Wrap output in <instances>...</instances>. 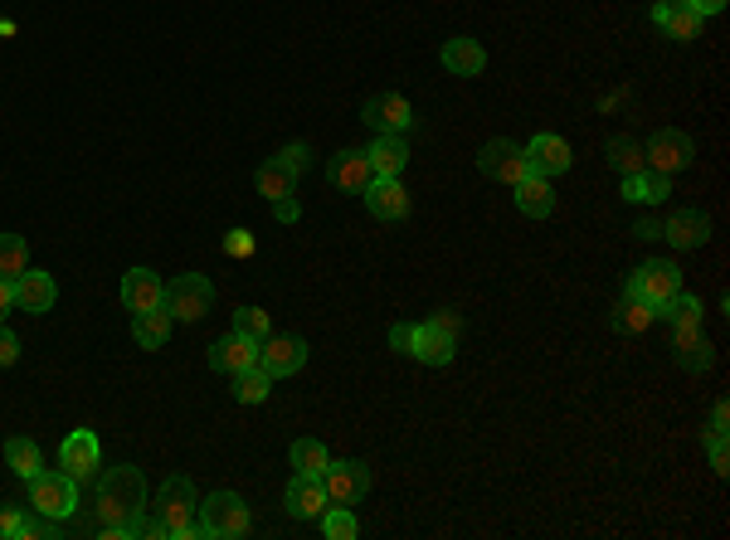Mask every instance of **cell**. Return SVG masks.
I'll use <instances>...</instances> for the list:
<instances>
[{
  "mask_svg": "<svg viewBox=\"0 0 730 540\" xmlns=\"http://www.w3.org/2000/svg\"><path fill=\"white\" fill-rule=\"evenodd\" d=\"M151 506V496H146V477L142 467L122 463L112 467V472L98 477V496H93V512H98V536L108 540H132V526H137V516Z\"/></svg>",
  "mask_w": 730,
  "mask_h": 540,
  "instance_id": "6da1fadb",
  "label": "cell"
},
{
  "mask_svg": "<svg viewBox=\"0 0 730 540\" xmlns=\"http://www.w3.org/2000/svg\"><path fill=\"white\" fill-rule=\"evenodd\" d=\"M156 521H161L166 540L200 536V502H195V482L185 472L166 477V482L156 487Z\"/></svg>",
  "mask_w": 730,
  "mask_h": 540,
  "instance_id": "7a4b0ae2",
  "label": "cell"
},
{
  "mask_svg": "<svg viewBox=\"0 0 730 540\" xmlns=\"http://www.w3.org/2000/svg\"><path fill=\"white\" fill-rule=\"evenodd\" d=\"M248 526H254V516H248L239 492H210L200 502V536L205 540H239V536H248Z\"/></svg>",
  "mask_w": 730,
  "mask_h": 540,
  "instance_id": "3957f363",
  "label": "cell"
},
{
  "mask_svg": "<svg viewBox=\"0 0 730 540\" xmlns=\"http://www.w3.org/2000/svg\"><path fill=\"white\" fill-rule=\"evenodd\" d=\"M161 307L171 311L175 321H200V317H210V307H215V283H210L205 273H181V278H171V283H166Z\"/></svg>",
  "mask_w": 730,
  "mask_h": 540,
  "instance_id": "277c9868",
  "label": "cell"
},
{
  "mask_svg": "<svg viewBox=\"0 0 730 540\" xmlns=\"http://www.w3.org/2000/svg\"><path fill=\"white\" fill-rule=\"evenodd\" d=\"M29 506L39 516H54V521H69L78 512V482L59 467V472H35L29 477Z\"/></svg>",
  "mask_w": 730,
  "mask_h": 540,
  "instance_id": "5b68a950",
  "label": "cell"
},
{
  "mask_svg": "<svg viewBox=\"0 0 730 540\" xmlns=\"http://www.w3.org/2000/svg\"><path fill=\"white\" fill-rule=\"evenodd\" d=\"M677 293H682V268L667 263V258H653V263H643L638 273L629 278V287H623V297H643L648 307L672 303Z\"/></svg>",
  "mask_w": 730,
  "mask_h": 540,
  "instance_id": "8992f818",
  "label": "cell"
},
{
  "mask_svg": "<svg viewBox=\"0 0 730 540\" xmlns=\"http://www.w3.org/2000/svg\"><path fill=\"white\" fill-rule=\"evenodd\" d=\"M361 122L375 132V137H404L414 127V108L404 93H375L361 108Z\"/></svg>",
  "mask_w": 730,
  "mask_h": 540,
  "instance_id": "52a82bcc",
  "label": "cell"
},
{
  "mask_svg": "<svg viewBox=\"0 0 730 540\" xmlns=\"http://www.w3.org/2000/svg\"><path fill=\"white\" fill-rule=\"evenodd\" d=\"M477 171H483L487 181H497V185L526 181V175H531L526 147H516V142H507V137H492L483 151H477Z\"/></svg>",
  "mask_w": 730,
  "mask_h": 540,
  "instance_id": "ba28073f",
  "label": "cell"
},
{
  "mask_svg": "<svg viewBox=\"0 0 730 540\" xmlns=\"http://www.w3.org/2000/svg\"><path fill=\"white\" fill-rule=\"evenodd\" d=\"M321 487H327L331 506H356L365 492H370V467L361 458H331L327 472H321Z\"/></svg>",
  "mask_w": 730,
  "mask_h": 540,
  "instance_id": "9c48e42d",
  "label": "cell"
},
{
  "mask_svg": "<svg viewBox=\"0 0 730 540\" xmlns=\"http://www.w3.org/2000/svg\"><path fill=\"white\" fill-rule=\"evenodd\" d=\"M692 161H696V142L677 127H662L648 147H643V165H648V171H662V175L686 171Z\"/></svg>",
  "mask_w": 730,
  "mask_h": 540,
  "instance_id": "30bf717a",
  "label": "cell"
},
{
  "mask_svg": "<svg viewBox=\"0 0 730 540\" xmlns=\"http://www.w3.org/2000/svg\"><path fill=\"white\" fill-rule=\"evenodd\" d=\"M365 205H370V214L380 224H400V220H410V191H404V181L400 175H375L370 185H365Z\"/></svg>",
  "mask_w": 730,
  "mask_h": 540,
  "instance_id": "8fae6325",
  "label": "cell"
},
{
  "mask_svg": "<svg viewBox=\"0 0 730 540\" xmlns=\"http://www.w3.org/2000/svg\"><path fill=\"white\" fill-rule=\"evenodd\" d=\"M258 366H264L273 380L297 376V370L307 366V341L302 336H264L258 341Z\"/></svg>",
  "mask_w": 730,
  "mask_h": 540,
  "instance_id": "7c38bea8",
  "label": "cell"
},
{
  "mask_svg": "<svg viewBox=\"0 0 730 540\" xmlns=\"http://www.w3.org/2000/svg\"><path fill=\"white\" fill-rule=\"evenodd\" d=\"M59 467L73 477V482H88V477H98L102 467V449H98V433L93 429H78L64 439V449H59Z\"/></svg>",
  "mask_w": 730,
  "mask_h": 540,
  "instance_id": "4fadbf2b",
  "label": "cell"
},
{
  "mask_svg": "<svg viewBox=\"0 0 730 540\" xmlns=\"http://www.w3.org/2000/svg\"><path fill=\"white\" fill-rule=\"evenodd\" d=\"M526 161H531V171L550 181V175H565L570 165H575V156H570V142L565 137H556V132H540V137L526 142Z\"/></svg>",
  "mask_w": 730,
  "mask_h": 540,
  "instance_id": "5bb4252c",
  "label": "cell"
},
{
  "mask_svg": "<svg viewBox=\"0 0 730 540\" xmlns=\"http://www.w3.org/2000/svg\"><path fill=\"white\" fill-rule=\"evenodd\" d=\"M458 356V336L438 331L434 321H414V336H410V360L419 366H448Z\"/></svg>",
  "mask_w": 730,
  "mask_h": 540,
  "instance_id": "9a60e30c",
  "label": "cell"
},
{
  "mask_svg": "<svg viewBox=\"0 0 730 540\" xmlns=\"http://www.w3.org/2000/svg\"><path fill=\"white\" fill-rule=\"evenodd\" d=\"M327 181L337 185V191H346V195H361L365 185L375 181V171H370V156L365 151H337L331 156V165H327Z\"/></svg>",
  "mask_w": 730,
  "mask_h": 540,
  "instance_id": "2e32d148",
  "label": "cell"
},
{
  "mask_svg": "<svg viewBox=\"0 0 730 540\" xmlns=\"http://www.w3.org/2000/svg\"><path fill=\"white\" fill-rule=\"evenodd\" d=\"M210 366L219 370V376H239V370L258 366V341L239 336V331H229V336H219L210 346Z\"/></svg>",
  "mask_w": 730,
  "mask_h": 540,
  "instance_id": "e0dca14e",
  "label": "cell"
},
{
  "mask_svg": "<svg viewBox=\"0 0 730 540\" xmlns=\"http://www.w3.org/2000/svg\"><path fill=\"white\" fill-rule=\"evenodd\" d=\"M59 303V287H54V278L45 273V268H25V273L15 278V307L20 311H49Z\"/></svg>",
  "mask_w": 730,
  "mask_h": 540,
  "instance_id": "ac0fdd59",
  "label": "cell"
},
{
  "mask_svg": "<svg viewBox=\"0 0 730 540\" xmlns=\"http://www.w3.org/2000/svg\"><path fill=\"white\" fill-rule=\"evenodd\" d=\"M283 502H288V512L297 516V521H317L321 512H327V487H321V477H292L288 482V492H283Z\"/></svg>",
  "mask_w": 730,
  "mask_h": 540,
  "instance_id": "d6986e66",
  "label": "cell"
},
{
  "mask_svg": "<svg viewBox=\"0 0 730 540\" xmlns=\"http://www.w3.org/2000/svg\"><path fill=\"white\" fill-rule=\"evenodd\" d=\"M161 297H166V283L151 268H132V273L122 278V307L127 311H151V307H161Z\"/></svg>",
  "mask_w": 730,
  "mask_h": 540,
  "instance_id": "ffe728a7",
  "label": "cell"
},
{
  "mask_svg": "<svg viewBox=\"0 0 730 540\" xmlns=\"http://www.w3.org/2000/svg\"><path fill=\"white\" fill-rule=\"evenodd\" d=\"M662 238L672 248H702L711 238V220L702 210H672V220L662 224Z\"/></svg>",
  "mask_w": 730,
  "mask_h": 540,
  "instance_id": "44dd1931",
  "label": "cell"
},
{
  "mask_svg": "<svg viewBox=\"0 0 730 540\" xmlns=\"http://www.w3.org/2000/svg\"><path fill=\"white\" fill-rule=\"evenodd\" d=\"M443 69H448V74H458V78H477L487 69V49L477 45V39H467V35L448 39V45H443Z\"/></svg>",
  "mask_w": 730,
  "mask_h": 540,
  "instance_id": "7402d4cb",
  "label": "cell"
},
{
  "mask_svg": "<svg viewBox=\"0 0 730 540\" xmlns=\"http://www.w3.org/2000/svg\"><path fill=\"white\" fill-rule=\"evenodd\" d=\"M171 327H175V317L166 307L132 311V341H137L142 351H161L166 341H171Z\"/></svg>",
  "mask_w": 730,
  "mask_h": 540,
  "instance_id": "603a6c76",
  "label": "cell"
},
{
  "mask_svg": "<svg viewBox=\"0 0 730 540\" xmlns=\"http://www.w3.org/2000/svg\"><path fill=\"white\" fill-rule=\"evenodd\" d=\"M511 191H516V210L531 214V220H546V214L556 210V191H550V181H546V175H536V171H531L526 181H516Z\"/></svg>",
  "mask_w": 730,
  "mask_h": 540,
  "instance_id": "cb8c5ba5",
  "label": "cell"
},
{
  "mask_svg": "<svg viewBox=\"0 0 730 540\" xmlns=\"http://www.w3.org/2000/svg\"><path fill=\"white\" fill-rule=\"evenodd\" d=\"M667 195H672V175L648 171V165H643L638 175H623V200H633V205H657V200H667Z\"/></svg>",
  "mask_w": 730,
  "mask_h": 540,
  "instance_id": "d4e9b609",
  "label": "cell"
},
{
  "mask_svg": "<svg viewBox=\"0 0 730 540\" xmlns=\"http://www.w3.org/2000/svg\"><path fill=\"white\" fill-rule=\"evenodd\" d=\"M653 25L662 29L667 39H682V45H686V39L702 35V15H692L686 5H662V0L653 5Z\"/></svg>",
  "mask_w": 730,
  "mask_h": 540,
  "instance_id": "484cf974",
  "label": "cell"
},
{
  "mask_svg": "<svg viewBox=\"0 0 730 540\" xmlns=\"http://www.w3.org/2000/svg\"><path fill=\"white\" fill-rule=\"evenodd\" d=\"M365 156H370L375 175H404V165H410V147H404V137H375L370 147H365Z\"/></svg>",
  "mask_w": 730,
  "mask_h": 540,
  "instance_id": "4316f807",
  "label": "cell"
},
{
  "mask_svg": "<svg viewBox=\"0 0 730 540\" xmlns=\"http://www.w3.org/2000/svg\"><path fill=\"white\" fill-rule=\"evenodd\" d=\"M653 327H657V307H648L643 297H623L619 311H613V331L619 336H643Z\"/></svg>",
  "mask_w": 730,
  "mask_h": 540,
  "instance_id": "83f0119b",
  "label": "cell"
},
{
  "mask_svg": "<svg viewBox=\"0 0 730 540\" xmlns=\"http://www.w3.org/2000/svg\"><path fill=\"white\" fill-rule=\"evenodd\" d=\"M292 185H297V171H292L288 161H278V156H273V161L258 165V195H264L268 205L283 200V195H292Z\"/></svg>",
  "mask_w": 730,
  "mask_h": 540,
  "instance_id": "f1b7e54d",
  "label": "cell"
},
{
  "mask_svg": "<svg viewBox=\"0 0 730 540\" xmlns=\"http://www.w3.org/2000/svg\"><path fill=\"white\" fill-rule=\"evenodd\" d=\"M288 458H292V467H297L302 477H321V472H327V463H331V453H327V443H321V439H297L288 449Z\"/></svg>",
  "mask_w": 730,
  "mask_h": 540,
  "instance_id": "f546056e",
  "label": "cell"
},
{
  "mask_svg": "<svg viewBox=\"0 0 730 540\" xmlns=\"http://www.w3.org/2000/svg\"><path fill=\"white\" fill-rule=\"evenodd\" d=\"M268 394H273V376H268L264 366H248L234 376V400L239 404H264Z\"/></svg>",
  "mask_w": 730,
  "mask_h": 540,
  "instance_id": "4dcf8cb0",
  "label": "cell"
},
{
  "mask_svg": "<svg viewBox=\"0 0 730 540\" xmlns=\"http://www.w3.org/2000/svg\"><path fill=\"white\" fill-rule=\"evenodd\" d=\"M5 463L15 467V477H25V482L39 472V467H45V458H39V443H35V439H10V443H5Z\"/></svg>",
  "mask_w": 730,
  "mask_h": 540,
  "instance_id": "1f68e13d",
  "label": "cell"
},
{
  "mask_svg": "<svg viewBox=\"0 0 730 540\" xmlns=\"http://www.w3.org/2000/svg\"><path fill=\"white\" fill-rule=\"evenodd\" d=\"M317 521H321V536H327V540H356L361 536V521H356L351 506H327Z\"/></svg>",
  "mask_w": 730,
  "mask_h": 540,
  "instance_id": "d6a6232c",
  "label": "cell"
},
{
  "mask_svg": "<svg viewBox=\"0 0 730 540\" xmlns=\"http://www.w3.org/2000/svg\"><path fill=\"white\" fill-rule=\"evenodd\" d=\"M25 268H29V244L20 234H0V278L15 283Z\"/></svg>",
  "mask_w": 730,
  "mask_h": 540,
  "instance_id": "836d02e7",
  "label": "cell"
},
{
  "mask_svg": "<svg viewBox=\"0 0 730 540\" xmlns=\"http://www.w3.org/2000/svg\"><path fill=\"white\" fill-rule=\"evenodd\" d=\"M657 317H662L667 327H702V303H696V297H686V293H677L672 303L657 307Z\"/></svg>",
  "mask_w": 730,
  "mask_h": 540,
  "instance_id": "e575fe53",
  "label": "cell"
},
{
  "mask_svg": "<svg viewBox=\"0 0 730 540\" xmlns=\"http://www.w3.org/2000/svg\"><path fill=\"white\" fill-rule=\"evenodd\" d=\"M604 151H609V165H613L619 175H638V171H643V147H638V142L613 137Z\"/></svg>",
  "mask_w": 730,
  "mask_h": 540,
  "instance_id": "d590c367",
  "label": "cell"
},
{
  "mask_svg": "<svg viewBox=\"0 0 730 540\" xmlns=\"http://www.w3.org/2000/svg\"><path fill=\"white\" fill-rule=\"evenodd\" d=\"M234 331H239V336H248V341H264V336H273V321H268L264 307H239L234 311Z\"/></svg>",
  "mask_w": 730,
  "mask_h": 540,
  "instance_id": "8d00e7d4",
  "label": "cell"
},
{
  "mask_svg": "<svg viewBox=\"0 0 730 540\" xmlns=\"http://www.w3.org/2000/svg\"><path fill=\"white\" fill-rule=\"evenodd\" d=\"M711 360H716V351H711V341H696V346H682L677 351V366L682 370H692V376H702V370H711Z\"/></svg>",
  "mask_w": 730,
  "mask_h": 540,
  "instance_id": "74e56055",
  "label": "cell"
},
{
  "mask_svg": "<svg viewBox=\"0 0 730 540\" xmlns=\"http://www.w3.org/2000/svg\"><path fill=\"white\" fill-rule=\"evenodd\" d=\"M49 536H64L54 516H25V521H20V531H15V540H49Z\"/></svg>",
  "mask_w": 730,
  "mask_h": 540,
  "instance_id": "f35d334b",
  "label": "cell"
},
{
  "mask_svg": "<svg viewBox=\"0 0 730 540\" xmlns=\"http://www.w3.org/2000/svg\"><path fill=\"white\" fill-rule=\"evenodd\" d=\"M706 458H711L716 472H730V449H726V433L706 429Z\"/></svg>",
  "mask_w": 730,
  "mask_h": 540,
  "instance_id": "ab89813d",
  "label": "cell"
},
{
  "mask_svg": "<svg viewBox=\"0 0 730 540\" xmlns=\"http://www.w3.org/2000/svg\"><path fill=\"white\" fill-rule=\"evenodd\" d=\"M254 248H258V244H254V234H248V230H229V234H224V254H229V258H248Z\"/></svg>",
  "mask_w": 730,
  "mask_h": 540,
  "instance_id": "60d3db41",
  "label": "cell"
},
{
  "mask_svg": "<svg viewBox=\"0 0 730 540\" xmlns=\"http://www.w3.org/2000/svg\"><path fill=\"white\" fill-rule=\"evenodd\" d=\"M15 360H20V336L0 321V366H15Z\"/></svg>",
  "mask_w": 730,
  "mask_h": 540,
  "instance_id": "b9f144b4",
  "label": "cell"
},
{
  "mask_svg": "<svg viewBox=\"0 0 730 540\" xmlns=\"http://www.w3.org/2000/svg\"><path fill=\"white\" fill-rule=\"evenodd\" d=\"M20 521H25V512H20V506H0V540H15Z\"/></svg>",
  "mask_w": 730,
  "mask_h": 540,
  "instance_id": "7bdbcfd3",
  "label": "cell"
},
{
  "mask_svg": "<svg viewBox=\"0 0 730 540\" xmlns=\"http://www.w3.org/2000/svg\"><path fill=\"white\" fill-rule=\"evenodd\" d=\"M410 336H414V321H394V327H390V351L410 356Z\"/></svg>",
  "mask_w": 730,
  "mask_h": 540,
  "instance_id": "ee69618b",
  "label": "cell"
},
{
  "mask_svg": "<svg viewBox=\"0 0 730 540\" xmlns=\"http://www.w3.org/2000/svg\"><path fill=\"white\" fill-rule=\"evenodd\" d=\"M429 321H434V327H438V331H448V336H458V331H463V317H458V311H453V307L434 311V317H429Z\"/></svg>",
  "mask_w": 730,
  "mask_h": 540,
  "instance_id": "f6af8a7d",
  "label": "cell"
},
{
  "mask_svg": "<svg viewBox=\"0 0 730 540\" xmlns=\"http://www.w3.org/2000/svg\"><path fill=\"white\" fill-rule=\"evenodd\" d=\"M307 147H302V142H292V147H283V151H278V161H288L292 165V171H302V165H307Z\"/></svg>",
  "mask_w": 730,
  "mask_h": 540,
  "instance_id": "bcb514c9",
  "label": "cell"
},
{
  "mask_svg": "<svg viewBox=\"0 0 730 540\" xmlns=\"http://www.w3.org/2000/svg\"><path fill=\"white\" fill-rule=\"evenodd\" d=\"M273 214H278V220H283V224H297V200H292V195H283V200H273Z\"/></svg>",
  "mask_w": 730,
  "mask_h": 540,
  "instance_id": "7dc6e473",
  "label": "cell"
},
{
  "mask_svg": "<svg viewBox=\"0 0 730 540\" xmlns=\"http://www.w3.org/2000/svg\"><path fill=\"white\" fill-rule=\"evenodd\" d=\"M686 10H692V15H721V10H726V0H686Z\"/></svg>",
  "mask_w": 730,
  "mask_h": 540,
  "instance_id": "c3c4849f",
  "label": "cell"
},
{
  "mask_svg": "<svg viewBox=\"0 0 730 540\" xmlns=\"http://www.w3.org/2000/svg\"><path fill=\"white\" fill-rule=\"evenodd\" d=\"M711 429H716V433H726V429H730V404H726V400H716V404H711Z\"/></svg>",
  "mask_w": 730,
  "mask_h": 540,
  "instance_id": "681fc988",
  "label": "cell"
},
{
  "mask_svg": "<svg viewBox=\"0 0 730 540\" xmlns=\"http://www.w3.org/2000/svg\"><path fill=\"white\" fill-rule=\"evenodd\" d=\"M10 307H15V283H10V278H0V321H5Z\"/></svg>",
  "mask_w": 730,
  "mask_h": 540,
  "instance_id": "f907efd6",
  "label": "cell"
},
{
  "mask_svg": "<svg viewBox=\"0 0 730 540\" xmlns=\"http://www.w3.org/2000/svg\"><path fill=\"white\" fill-rule=\"evenodd\" d=\"M638 238H662V220H638V230H633Z\"/></svg>",
  "mask_w": 730,
  "mask_h": 540,
  "instance_id": "816d5d0a",
  "label": "cell"
},
{
  "mask_svg": "<svg viewBox=\"0 0 730 540\" xmlns=\"http://www.w3.org/2000/svg\"><path fill=\"white\" fill-rule=\"evenodd\" d=\"M662 5H686V0H662Z\"/></svg>",
  "mask_w": 730,
  "mask_h": 540,
  "instance_id": "f5cc1de1",
  "label": "cell"
}]
</instances>
